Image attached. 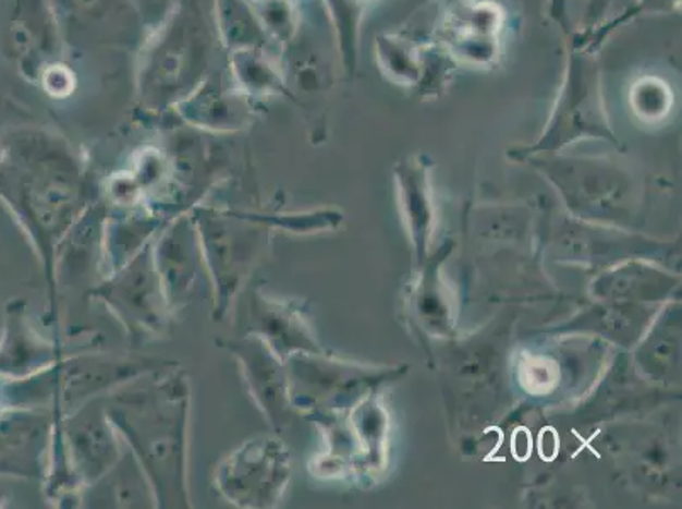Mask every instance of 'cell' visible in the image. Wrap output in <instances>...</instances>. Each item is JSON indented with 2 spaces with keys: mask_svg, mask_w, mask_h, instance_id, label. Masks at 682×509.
Instances as JSON below:
<instances>
[{
  "mask_svg": "<svg viewBox=\"0 0 682 509\" xmlns=\"http://www.w3.org/2000/svg\"><path fill=\"white\" fill-rule=\"evenodd\" d=\"M106 414L145 469L157 501L188 506V386L181 374L173 372L145 389L115 395Z\"/></svg>",
  "mask_w": 682,
  "mask_h": 509,
  "instance_id": "6da1fadb",
  "label": "cell"
},
{
  "mask_svg": "<svg viewBox=\"0 0 682 509\" xmlns=\"http://www.w3.org/2000/svg\"><path fill=\"white\" fill-rule=\"evenodd\" d=\"M568 65L563 84L557 97L552 118L541 140L525 154H537L544 149L562 148L568 143L583 138H605L614 142L602 106L601 69L595 54L584 43L568 36Z\"/></svg>",
  "mask_w": 682,
  "mask_h": 509,
  "instance_id": "7a4b0ae2",
  "label": "cell"
},
{
  "mask_svg": "<svg viewBox=\"0 0 682 509\" xmlns=\"http://www.w3.org/2000/svg\"><path fill=\"white\" fill-rule=\"evenodd\" d=\"M289 481V456L272 437L254 438L216 469L219 493L240 508H272Z\"/></svg>",
  "mask_w": 682,
  "mask_h": 509,
  "instance_id": "3957f363",
  "label": "cell"
},
{
  "mask_svg": "<svg viewBox=\"0 0 682 509\" xmlns=\"http://www.w3.org/2000/svg\"><path fill=\"white\" fill-rule=\"evenodd\" d=\"M106 286L108 288H103L99 294L135 337H139L143 331L157 334L167 325L169 299L151 246H145L121 270V276Z\"/></svg>",
  "mask_w": 682,
  "mask_h": 509,
  "instance_id": "277c9868",
  "label": "cell"
},
{
  "mask_svg": "<svg viewBox=\"0 0 682 509\" xmlns=\"http://www.w3.org/2000/svg\"><path fill=\"white\" fill-rule=\"evenodd\" d=\"M81 417L69 420L63 433L66 453L62 457L70 462L66 472L72 475V483H96L97 478L111 471L120 457V448L106 410L103 413L84 410Z\"/></svg>",
  "mask_w": 682,
  "mask_h": 509,
  "instance_id": "5b68a950",
  "label": "cell"
},
{
  "mask_svg": "<svg viewBox=\"0 0 682 509\" xmlns=\"http://www.w3.org/2000/svg\"><path fill=\"white\" fill-rule=\"evenodd\" d=\"M234 355L239 356L243 364V371H245L246 383L249 384V389L257 398V404H260V410L267 414L272 422H282L284 416V402H285V376L277 367V359L279 356L265 346L264 341L254 335L248 338L242 346L233 347Z\"/></svg>",
  "mask_w": 682,
  "mask_h": 509,
  "instance_id": "8992f818",
  "label": "cell"
},
{
  "mask_svg": "<svg viewBox=\"0 0 682 509\" xmlns=\"http://www.w3.org/2000/svg\"><path fill=\"white\" fill-rule=\"evenodd\" d=\"M377 58L382 72L395 84L418 85L422 81V54L406 39L379 36Z\"/></svg>",
  "mask_w": 682,
  "mask_h": 509,
  "instance_id": "52a82bcc",
  "label": "cell"
},
{
  "mask_svg": "<svg viewBox=\"0 0 682 509\" xmlns=\"http://www.w3.org/2000/svg\"><path fill=\"white\" fill-rule=\"evenodd\" d=\"M633 111L644 121H659L671 111L672 93L666 82L657 77L636 81L630 93Z\"/></svg>",
  "mask_w": 682,
  "mask_h": 509,
  "instance_id": "ba28073f",
  "label": "cell"
}]
</instances>
